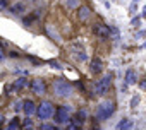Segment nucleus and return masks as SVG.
<instances>
[{
    "instance_id": "6",
    "label": "nucleus",
    "mask_w": 146,
    "mask_h": 130,
    "mask_svg": "<svg viewBox=\"0 0 146 130\" xmlns=\"http://www.w3.org/2000/svg\"><path fill=\"white\" fill-rule=\"evenodd\" d=\"M31 89H33L35 94H41V93L45 91V84H43V81H41V79H35L33 84H31Z\"/></svg>"
},
{
    "instance_id": "14",
    "label": "nucleus",
    "mask_w": 146,
    "mask_h": 130,
    "mask_svg": "<svg viewBox=\"0 0 146 130\" xmlns=\"http://www.w3.org/2000/svg\"><path fill=\"white\" fill-rule=\"evenodd\" d=\"M78 2H79V0H67L69 7H76V5H78Z\"/></svg>"
},
{
    "instance_id": "11",
    "label": "nucleus",
    "mask_w": 146,
    "mask_h": 130,
    "mask_svg": "<svg viewBox=\"0 0 146 130\" xmlns=\"http://www.w3.org/2000/svg\"><path fill=\"white\" fill-rule=\"evenodd\" d=\"M93 70H96V72L102 70V63H100V60H95V62H93Z\"/></svg>"
},
{
    "instance_id": "5",
    "label": "nucleus",
    "mask_w": 146,
    "mask_h": 130,
    "mask_svg": "<svg viewBox=\"0 0 146 130\" xmlns=\"http://www.w3.org/2000/svg\"><path fill=\"white\" fill-rule=\"evenodd\" d=\"M38 115H40V118H48V116H52V115H53V106H52L50 103H43V104H40V108H38Z\"/></svg>"
},
{
    "instance_id": "12",
    "label": "nucleus",
    "mask_w": 146,
    "mask_h": 130,
    "mask_svg": "<svg viewBox=\"0 0 146 130\" xmlns=\"http://www.w3.org/2000/svg\"><path fill=\"white\" fill-rule=\"evenodd\" d=\"M26 82H28L26 79H19V81L16 82V87H24V86H26Z\"/></svg>"
},
{
    "instance_id": "7",
    "label": "nucleus",
    "mask_w": 146,
    "mask_h": 130,
    "mask_svg": "<svg viewBox=\"0 0 146 130\" xmlns=\"http://www.w3.org/2000/svg\"><path fill=\"white\" fill-rule=\"evenodd\" d=\"M95 31H96L100 36H103V38H105V36H108V33H110V31H108V28H105V26H102V24H96Z\"/></svg>"
},
{
    "instance_id": "2",
    "label": "nucleus",
    "mask_w": 146,
    "mask_h": 130,
    "mask_svg": "<svg viewBox=\"0 0 146 130\" xmlns=\"http://www.w3.org/2000/svg\"><path fill=\"white\" fill-rule=\"evenodd\" d=\"M53 91H55L58 96H69V94L72 93V87H70V84L65 82V81H57V82L53 84Z\"/></svg>"
},
{
    "instance_id": "3",
    "label": "nucleus",
    "mask_w": 146,
    "mask_h": 130,
    "mask_svg": "<svg viewBox=\"0 0 146 130\" xmlns=\"http://www.w3.org/2000/svg\"><path fill=\"white\" fill-rule=\"evenodd\" d=\"M69 111H70V108H67V106H60V108L55 111V120H57L58 123H65V121H69Z\"/></svg>"
},
{
    "instance_id": "1",
    "label": "nucleus",
    "mask_w": 146,
    "mask_h": 130,
    "mask_svg": "<svg viewBox=\"0 0 146 130\" xmlns=\"http://www.w3.org/2000/svg\"><path fill=\"white\" fill-rule=\"evenodd\" d=\"M112 113H113V103H110V101L102 103L96 108V118H100V120H107Z\"/></svg>"
},
{
    "instance_id": "8",
    "label": "nucleus",
    "mask_w": 146,
    "mask_h": 130,
    "mask_svg": "<svg viewBox=\"0 0 146 130\" xmlns=\"http://www.w3.org/2000/svg\"><path fill=\"white\" fill-rule=\"evenodd\" d=\"M24 111H26L28 115L35 113V104H33V101H24Z\"/></svg>"
},
{
    "instance_id": "4",
    "label": "nucleus",
    "mask_w": 146,
    "mask_h": 130,
    "mask_svg": "<svg viewBox=\"0 0 146 130\" xmlns=\"http://www.w3.org/2000/svg\"><path fill=\"white\" fill-rule=\"evenodd\" d=\"M110 77H103L96 82V94H105L108 89H110Z\"/></svg>"
},
{
    "instance_id": "9",
    "label": "nucleus",
    "mask_w": 146,
    "mask_h": 130,
    "mask_svg": "<svg viewBox=\"0 0 146 130\" xmlns=\"http://www.w3.org/2000/svg\"><path fill=\"white\" fill-rule=\"evenodd\" d=\"M88 16H90V9H88V7H83L81 12H79V17H81V19H86Z\"/></svg>"
},
{
    "instance_id": "15",
    "label": "nucleus",
    "mask_w": 146,
    "mask_h": 130,
    "mask_svg": "<svg viewBox=\"0 0 146 130\" xmlns=\"http://www.w3.org/2000/svg\"><path fill=\"white\" fill-rule=\"evenodd\" d=\"M7 7V0H0V9H5Z\"/></svg>"
},
{
    "instance_id": "13",
    "label": "nucleus",
    "mask_w": 146,
    "mask_h": 130,
    "mask_svg": "<svg viewBox=\"0 0 146 130\" xmlns=\"http://www.w3.org/2000/svg\"><path fill=\"white\" fill-rule=\"evenodd\" d=\"M5 130H17V121H12V123H11Z\"/></svg>"
},
{
    "instance_id": "10",
    "label": "nucleus",
    "mask_w": 146,
    "mask_h": 130,
    "mask_svg": "<svg viewBox=\"0 0 146 130\" xmlns=\"http://www.w3.org/2000/svg\"><path fill=\"white\" fill-rule=\"evenodd\" d=\"M129 127H131V121H129V120H125V121L119 123V127H117V128H119V130H127Z\"/></svg>"
}]
</instances>
